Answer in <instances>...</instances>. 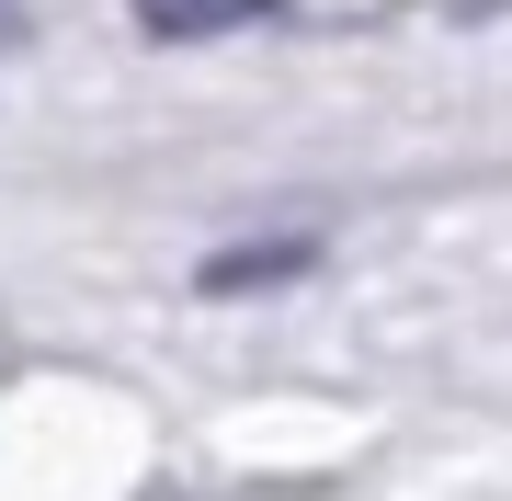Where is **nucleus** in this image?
I'll return each mask as SVG.
<instances>
[{"label": "nucleus", "instance_id": "obj_1", "mask_svg": "<svg viewBox=\"0 0 512 501\" xmlns=\"http://www.w3.org/2000/svg\"><path fill=\"white\" fill-rule=\"evenodd\" d=\"M137 12V35H160V46H205V35H228V23H274L285 0H126Z\"/></svg>", "mask_w": 512, "mask_h": 501}, {"label": "nucleus", "instance_id": "obj_2", "mask_svg": "<svg viewBox=\"0 0 512 501\" xmlns=\"http://www.w3.org/2000/svg\"><path fill=\"white\" fill-rule=\"evenodd\" d=\"M319 240H262V251H217L205 262V297H239V285H285V274H308Z\"/></svg>", "mask_w": 512, "mask_h": 501}]
</instances>
